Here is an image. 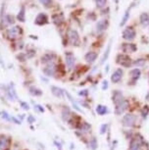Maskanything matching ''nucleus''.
Segmentation results:
<instances>
[{"label":"nucleus","instance_id":"f257e3e1","mask_svg":"<svg viewBox=\"0 0 149 150\" xmlns=\"http://www.w3.org/2000/svg\"><path fill=\"white\" fill-rule=\"evenodd\" d=\"M136 120H137V117L135 116L134 114H131V113L126 114L123 117V120H122V125L127 128H132L135 125Z\"/></svg>","mask_w":149,"mask_h":150},{"label":"nucleus","instance_id":"f03ea898","mask_svg":"<svg viewBox=\"0 0 149 150\" xmlns=\"http://www.w3.org/2000/svg\"><path fill=\"white\" fill-rule=\"evenodd\" d=\"M11 143H12V138L10 136L0 135V150H9Z\"/></svg>","mask_w":149,"mask_h":150},{"label":"nucleus","instance_id":"7ed1b4c3","mask_svg":"<svg viewBox=\"0 0 149 150\" xmlns=\"http://www.w3.org/2000/svg\"><path fill=\"white\" fill-rule=\"evenodd\" d=\"M128 107H129V101L127 100V99H124V100H122L120 103L116 104L115 105L116 115H122L127 109H128Z\"/></svg>","mask_w":149,"mask_h":150},{"label":"nucleus","instance_id":"20e7f679","mask_svg":"<svg viewBox=\"0 0 149 150\" xmlns=\"http://www.w3.org/2000/svg\"><path fill=\"white\" fill-rule=\"evenodd\" d=\"M22 33H23L22 28H20V27H13V28H11L7 31V36L11 39H15L18 38L22 34Z\"/></svg>","mask_w":149,"mask_h":150},{"label":"nucleus","instance_id":"39448f33","mask_svg":"<svg viewBox=\"0 0 149 150\" xmlns=\"http://www.w3.org/2000/svg\"><path fill=\"white\" fill-rule=\"evenodd\" d=\"M42 71L44 75H46L47 77H54L57 72V66L55 65V63L48 64V65H45Z\"/></svg>","mask_w":149,"mask_h":150},{"label":"nucleus","instance_id":"423d86ee","mask_svg":"<svg viewBox=\"0 0 149 150\" xmlns=\"http://www.w3.org/2000/svg\"><path fill=\"white\" fill-rule=\"evenodd\" d=\"M135 36H136V33H135L134 28H127L123 31V38L126 39V40H134L135 38Z\"/></svg>","mask_w":149,"mask_h":150},{"label":"nucleus","instance_id":"0eeeda50","mask_svg":"<svg viewBox=\"0 0 149 150\" xmlns=\"http://www.w3.org/2000/svg\"><path fill=\"white\" fill-rule=\"evenodd\" d=\"M69 40L72 45H78L80 42V36H78V31L75 29H71L69 33Z\"/></svg>","mask_w":149,"mask_h":150},{"label":"nucleus","instance_id":"6e6552de","mask_svg":"<svg viewBox=\"0 0 149 150\" xmlns=\"http://www.w3.org/2000/svg\"><path fill=\"white\" fill-rule=\"evenodd\" d=\"M66 65L69 70H73L76 64V57L72 52H66Z\"/></svg>","mask_w":149,"mask_h":150},{"label":"nucleus","instance_id":"1a4fd4ad","mask_svg":"<svg viewBox=\"0 0 149 150\" xmlns=\"http://www.w3.org/2000/svg\"><path fill=\"white\" fill-rule=\"evenodd\" d=\"M77 128L82 133H88L91 132V125H89L87 122H80L77 126Z\"/></svg>","mask_w":149,"mask_h":150},{"label":"nucleus","instance_id":"9d476101","mask_svg":"<svg viewBox=\"0 0 149 150\" xmlns=\"http://www.w3.org/2000/svg\"><path fill=\"white\" fill-rule=\"evenodd\" d=\"M56 59V55L54 53H46L45 55L42 56L41 58V62L44 65H48V64H52L54 63Z\"/></svg>","mask_w":149,"mask_h":150},{"label":"nucleus","instance_id":"9b49d317","mask_svg":"<svg viewBox=\"0 0 149 150\" xmlns=\"http://www.w3.org/2000/svg\"><path fill=\"white\" fill-rule=\"evenodd\" d=\"M123 75H124L123 70L117 69L113 73L112 77H111V81H112V82H114V84H118V82H121V80L123 79Z\"/></svg>","mask_w":149,"mask_h":150},{"label":"nucleus","instance_id":"f8f14e48","mask_svg":"<svg viewBox=\"0 0 149 150\" xmlns=\"http://www.w3.org/2000/svg\"><path fill=\"white\" fill-rule=\"evenodd\" d=\"M71 115H72L71 109H70L68 106H63V108L61 110L62 120H63L64 122H69L70 118H71Z\"/></svg>","mask_w":149,"mask_h":150},{"label":"nucleus","instance_id":"ddd939ff","mask_svg":"<svg viewBox=\"0 0 149 150\" xmlns=\"http://www.w3.org/2000/svg\"><path fill=\"white\" fill-rule=\"evenodd\" d=\"M124 99L125 98H124L123 92L120 91V90H114L112 93V101L115 105L118 103H120L122 100H124Z\"/></svg>","mask_w":149,"mask_h":150},{"label":"nucleus","instance_id":"4468645a","mask_svg":"<svg viewBox=\"0 0 149 150\" xmlns=\"http://www.w3.org/2000/svg\"><path fill=\"white\" fill-rule=\"evenodd\" d=\"M51 89V92L52 94L55 96L57 98H64V94H65V90L62 89L61 87H55V85H52L50 87Z\"/></svg>","mask_w":149,"mask_h":150},{"label":"nucleus","instance_id":"2eb2a0df","mask_svg":"<svg viewBox=\"0 0 149 150\" xmlns=\"http://www.w3.org/2000/svg\"><path fill=\"white\" fill-rule=\"evenodd\" d=\"M34 23H36V25H38V26L45 25V24L48 23L47 16L45 15V14H43V13H40V14L37 15V17L36 18V21H34Z\"/></svg>","mask_w":149,"mask_h":150},{"label":"nucleus","instance_id":"dca6fc26","mask_svg":"<svg viewBox=\"0 0 149 150\" xmlns=\"http://www.w3.org/2000/svg\"><path fill=\"white\" fill-rule=\"evenodd\" d=\"M97 57H98V54H97L96 52L94 51H89L85 54V60L86 61L87 63L89 64H92L95 62V60L97 59Z\"/></svg>","mask_w":149,"mask_h":150},{"label":"nucleus","instance_id":"f3484780","mask_svg":"<svg viewBox=\"0 0 149 150\" xmlns=\"http://www.w3.org/2000/svg\"><path fill=\"white\" fill-rule=\"evenodd\" d=\"M108 27V21L107 20H100L96 25V31L97 33H101V31H105Z\"/></svg>","mask_w":149,"mask_h":150},{"label":"nucleus","instance_id":"a211bd4d","mask_svg":"<svg viewBox=\"0 0 149 150\" xmlns=\"http://www.w3.org/2000/svg\"><path fill=\"white\" fill-rule=\"evenodd\" d=\"M122 49L125 53H132L136 50V46L134 43H124Z\"/></svg>","mask_w":149,"mask_h":150},{"label":"nucleus","instance_id":"6ab92c4d","mask_svg":"<svg viewBox=\"0 0 149 150\" xmlns=\"http://www.w3.org/2000/svg\"><path fill=\"white\" fill-rule=\"evenodd\" d=\"M129 77L134 82H136L137 80L140 77V75H141V71L139 69V68H135L134 70H132L131 72H129Z\"/></svg>","mask_w":149,"mask_h":150},{"label":"nucleus","instance_id":"aec40b11","mask_svg":"<svg viewBox=\"0 0 149 150\" xmlns=\"http://www.w3.org/2000/svg\"><path fill=\"white\" fill-rule=\"evenodd\" d=\"M141 143H140L139 138H132L131 143H129V150H140V146Z\"/></svg>","mask_w":149,"mask_h":150},{"label":"nucleus","instance_id":"412c9836","mask_svg":"<svg viewBox=\"0 0 149 150\" xmlns=\"http://www.w3.org/2000/svg\"><path fill=\"white\" fill-rule=\"evenodd\" d=\"M29 94H31L32 96H36V97H39V96H41L42 93H43L41 89H39L38 87H34V85H32V87H29Z\"/></svg>","mask_w":149,"mask_h":150},{"label":"nucleus","instance_id":"4be33fe9","mask_svg":"<svg viewBox=\"0 0 149 150\" xmlns=\"http://www.w3.org/2000/svg\"><path fill=\"white\" fill-rule=\"evenodd\" d=\"M108 112H109V110H108L107 106L101 105V104L97 105V107H96V113L98 114V115H100V116H104V115H106Z\"/></svg>","mask_w":149,"mask_h":150},{"label":"nucleus","instance_id":"5701e85b","mask_svg":"<svg viewBox=\"0 0 149 150\" xmlns=\"http://www.w3.org/2000/svg\"><path fill=\"white\" fill-rule=\"evenodd\" d=\"M139 21L143 27H148L149 26V15L147 13H142L139 17Z\"/></svg>","mask_w":149,"mask_h":150},{"label":"nucleus","instance_id":"b1692460","mask_svg":"<svg viewBox=\"0 0 149 150\" xmlns=\"http://www.w3.org/2000/svg\"><path fill=\"white\" fill-rule=\"evenodd\" d=\"M120 57L123 59L122 61H120V62H118V63H120L122 66H124V67H129L132 65V62H131V58L129 57V56H126V55H119Z\"/></svg>","mask_w":149,"mask_h":150},{"label":"nucleus","instance_id":"393cba45","mask_svg":"<svg viewBox=\"0 0 149 150\" xmlns=\"http://www.w3.org/2000/svg\"><path fill=\"white\" fill-rule=\"evenodd\" d=\"M89 147H90V149L92 150H96L97 147H98V142H97V139L96 137H91L89 138Z\"/></svg>","mask_w":149,"mask_h":150},{"label":"nucleus","instance_id":"a878e982","mask_svg":"<svg viewBox=\"0 0 149 150\" xmlns=\"http://www.w3.org/2000/svg\"><path fill=\"white\" fill-rule=\"evenodd\" d=\"M18 20L20 21V22H25L26 21V13H25V7H22L20 12H19V14L17 16Z\"/></svg>","mask_w":149,"mask_h":150},{"label":"nucleus","instance_id":"bb28decb","mask_svg":"<svg viewBox=\"0 0 149 150\" xmlns=\"http://www.w3.org/2000/svg\"><path fill=\"white\" fill-rule=\"evenodd\" d=\"M145 64V60L144 59H136L135 61H134L132 65L135 66V67H140V66H143Z\"/></svg>","mask_w":149,"mask_h":150},{"label":"nucleus","instance_id":"cd10ccee","mask_svg":"<svg viewBox=\"0 0 149 150\" xmlns=\"http://www.w3.org/2000/svg\"><path fill=\"white\" fill-rule=\"evenodd\" d=\"M106 2L107 0H95V3H96V6L98 8H102L106 5Z\"/></svg>","mask_w":149,"mask_h":150},{"label":"nucleus","instance_id":"c85d7f7f","mask_svg":"<svg viewBox=\"0 0 149 150\" xmlns=\"http://www.w3.org/2000/svg\"><path fill=\"white\" fill-rule=\"evenodd\" d=\"M110 48H111V45L109 44V45H108V48H107L106 52L104 53V56H103V58H102V60H101V63H104L105 61H106V59L108 58V56H109V53H110Z\"/></svg>","mask_w":149,"mask_h":150},{"label":"nucleus","instance_id":"c756f323","mask_svg":"<svg viewBox=\"0 0 149 150\" xmlns=\"http://www.w3.org/2000/svg\"><path fill=\"white\" fill-rule=\"evenodd\" d=\"M1 116H2V118H3L4 120H6V121H11V118H12L9 114L7 113L6 111H3V112H2V113H1Z\"/></svg>","mask_w":149,"mask_h":150},{"label":"nucleus","instance_id":"7c9ffc66","mask_svg":"<svg viewBox=\"0 0 149 150\" xmlns=\"http://www.w3.org/2000/svg\"><path fill=\"white\" fill-rule=\"evenodd\" d=\"M129 10L126 12V14H125L124 16V18H123V21H122V23H121V26H124L125 24L127 23V21H128V19H129Z\"/></svg>","mask_w":149,"mask_h":150},{"label":"nucleus","instance_id":"2f4dec72","mask_svg":"<svg viewBox=\"0 0 149 150\" xmlns=\"http://www.w3.org/2000/svg\"><path fill=\"white\" fill-rule=\"evenodd\" d=\"M148 112H149V108H148V106H144V108L142 109V112H141L142 117H143V118H146V117H147Z\"/></svg>","mask_w":149,"mask_h":150},{"label":"nucleus","instance_id":"473e14b6","mask_svg":"<svg viewBox=\"0 0 149 150\" xmlns=\"http://www.w3.org/2000/svg\"><path fill=\"white\" fill-rule=\"evenodd\" d=\"M5 21H7L8 25H12V24H14V18H13L12 16H7V17L5 18Z\"/></svg>","mask_w":149,"mask_h":150},{"label":"nucleus","instance_id":"72a5a7b5","mask_svg":"<svg viewBox=\"0 0 149 150\" xmlns=\"http://www.w3.org/2000/svg\"><path fill=\"white\" fill-rule=\"evenodd\" d=\"M107 128H108V125L107 124L102 125L101 128H100V133H101V135H104V133L107 132Z\"/></svg>","mask_w":149,"mask_h":150},{"label":"nucleus","instance_id":"f704fd0d","mask_svg":"<svg viewBox=\"0 0 149 150\" xmlns=\"http://www.w3.org/2000/svg\"><path fill=\"white\" fill-rule=\"evenodd\" d=\"M27 121H28L29 124H34V123L36 122V118L32 116V115H29V116H28V119H27Z\"/></svg>","mask_w":149,"mask_h":150},{"label":"nucleus","instance_id":"c9c22d12","mask_svg":"<svg viewBox=\"0 0 149 150\" xmlns=\"http://www.w3.org/2000/svg\"><path fill=\"white\" fill-rule=\"evenodd\" d=\"M40 2H41L44 6L48 7V6H50L51 3H52V0H40Z\"/></svg>","mask_w":149,"mask_h":150},{"label":"nucleus","instance_id":"e433bc0d","mask_svg":"<svg viewBox=\"0 0 149 150\" xmlns=\"http://www.w3.org/2000/svg\"><path fill=\"white\" fill-rule=\"evenodd\" d=\"M78 94H80V96H87V95H88V90H87V89L80 90V91L78 92Z\"/></svg>","mask_w":149,"mask_h":150},{"label":"nucleus","instance_id":"4c0bfd02","mask_svg":"<svg viewBox=\"0 0 149 150\" xmlns=\"http://www.w3.org/2000/svg\"><path fill=\"white\" fill-rule=\"evenodd\" d=\"M34 109H37L38 110V112H40V113H43V112H44V108L40 105H36L34 106Z\"/></svg>","mask_w":149,"mask_h":150},{"label":"nucleus","instance_id":"58836bf2","mask_svg":"<svg viewBox=\"0 0 149 150\" xmlns=\"http://www.w3.org/2000/svg\"><path fill=\"white\" fill-rule=\"evenodd\" d=\"M21 105L25 110H29V105L27 102H21Z\"/></svg>","mask_w":149,"mask_h":150},{"label":"nucleus","instance_id":"ea45409f","mask_svg":"<svg viewBox=\"0 0 149 150\" xmlns=\"http://www.w3.org/2000/svg\"><path fill=\"white\" fill-rule=\"evenodd\" d=\"M107 88H108V82H107V81H104V82H103L102 89L105 90V89H107Z\"/></svg>","mask_w":149,"mask_h":150},{"label":"nucleus","instance_id":"a19ab883","mask_svg":"<svg viewBox=\"0 0 149 150\" xmlns=\"http://www.w3.org/2000/svg\"><path fill=\"white\" fill-rule=\"evenodd\" d=\"M54 143H55L56 145H57V147H58L59 150H62V144H61V143H58L57 141H54Z\"/></svg>","mask_w":149,"mask_h":150}]
</instances>
